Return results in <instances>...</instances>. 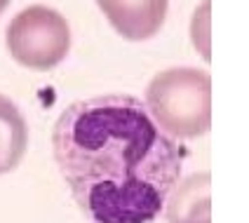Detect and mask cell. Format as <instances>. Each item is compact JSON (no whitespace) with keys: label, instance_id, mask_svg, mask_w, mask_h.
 <instances>
[{"label":"cell","instance_id":"6da1fadb","mask_svg":"<svg viewBox=\"0 0 249 223\" xmlns=\"http://www.w3.org/2000/svg\"><path fill=\"white\" fill-rule=\"evenodd\" d=\"M52 151L89 223H153L186 160L181 141L167 137L143 101L129 94L83 99L64 108Z\"/></svg>","mask_w":249,"mask_h":223},{"label":"cell","instance_id":"7a4b0ae2","mask_svg":"<svg viewBox=\"0 0 249 223\" xmlns=\"http://www.w3.org/2000/svg\"><path fill=\"white\" fill-rule=\"evenodd\" d=\"M146 111L172 139H197L212 127V78L188 66L162 70L146 87Z\"/></svg>","mask_w":249,"mask_h":223},{"label":"cell","instance_id":"3957f363","mask_svg":"<svg viewBox=\"0 0 249 223\" xmlns=\"http://www.w3.org/2000/svg\"><path fill=\"white\" fill-rule=\"evenodd\" d=\"M7 50L14 61L26 69H54L71 50L69 21L45 5L26 7L7 26Z\"/></svg>","mask_w":249,"mask_h":223},{"label":"cell","instance_id":"277c9868","mask_svg":"<svg viewBox=\"0 0 249 223\" xmlns=\"http://www.w3.org/2000/svg\"><path fill=\"white\" fill-rule=\"evenodd\" d=\"M97 5L120 38L141 42L162 28L169 0H97Z\"/></svg>","mask_w":249,"mask_h":223},{"label":"cell","instance_id":"5b68a950","mask_svg":"<svg viewBox=\"0 0 249 223\" xmlns=\"http://www.w3.org/2000/svg\"><path fill=\"white\" fill-rule=\"evenodd\" d=\"M167 223H212L209 216V174H193L174 188L165 202Z\"/></svg>","mask_w":249,"mask_h":223},{"label":"cell","instance_id":"8992f818","mask_svg":"<svg viewBox=\"0 0 249 223\" xmlns=\"http://www.w3.org/2000/svg\"><path fill=\"white\" fill-rule=\"evenodd\" d=\"M28 146V127L21 111L0 94V174L17 169Z\"/></svg>","mask_w":249,"mask_h":223},{"label":"cell","instance_id":"52a82bcc","mask_svg":"<svg viewBox=\"0 0 249 223\" xmlns=\"http://www.w3.org/2000/svg\"><path fill=\"white\" fill-rule=\"evenodd\" d=\"M7 5H10V0H0V14L7 10Z\"/></svg>","mask_w":249,"mask_h":223}]
</instances>
